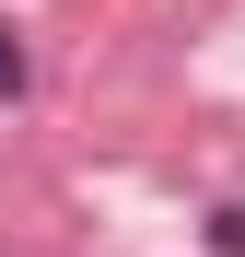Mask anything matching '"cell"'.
<instances>
[{
  "mask_svg": "<svg viewBox=\"0 0 245 257\" xmlns=\"http://www.w3.org/2000/svg\"><path fill=\"white\" fill-rule=\"evenodd\" d=\"M24 94V47H12V24H0V105Z\"/></svg>",
  "mask_w": 245,
  "mask_h": 257,
  "instance_id": "cell-1",
  "label": "cell"
},
{
  "mask_svg": "<svg viewBox=\"0 0 245 257\" xmlns=\"http://www.w3.org/2000/svg\"><path fill=\"white\" fill-rule=\"evenodd\" d=\"M210 245H222V257H245V210H222V222H210Z\"/></svg>",
  "mask_w": 245,
  "mask_h": 257,
  "instance_id": "cell-2",
  "label": "cell"
}]
</instances>
